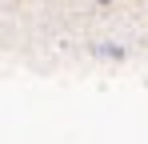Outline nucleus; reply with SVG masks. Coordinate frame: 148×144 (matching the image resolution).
Returning <instances> with one entry per match:
<instances>
[{
    "instance_id": "nucleus-2",
    "label": "nucleus",
    "mask_w": 148,
    "mask_h": 144,
    "mask_svg": "<svg viewBox=\"0 0 148 144\" xmlns=\"http://www.w3.org/2000/svg\"><path fill=\"white\" fill-rule=\"evenodd\" d=\"M96 4H112V0H96Z\"/></svg>"
},
{
    "instance_id": "nucleus-1",
    "label": "nucleus",
    "mask_w": 148,
    "mask_h": 144,
    "mask_svg": "<svg viewBox=\"0 0 148 144\" xmlns=\"http://www.w3.org/2000/svg\"><path fill=\"white\" fill-rule=\"evenodd\" d=\"M96 56H116V60H120L124 48H116V44H96Z\"/></svg>"
}]
</instances>
